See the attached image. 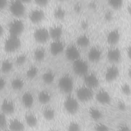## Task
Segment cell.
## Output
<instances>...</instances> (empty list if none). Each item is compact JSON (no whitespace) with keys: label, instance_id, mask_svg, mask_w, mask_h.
Instances as JSON below:
<instances>
[{"label":"cell","instance_id":"cell-1","mask_svg":"<svg viewBox=\"0 0 131 131\" xmlns=\"http://www.w3.org/2000/svg\"><path fill=\"white\" fill-rule=\"evenodd\" d=\"M60 90L66 94L70 93L73 88V80L72 78L69 75H64L61 76L58 83Z\"/></svg>","mask_w":131,"mask_h":131},{"label":"cell","instance_id":"cell-2","mask_svg":"<svg viewBox=\"0 0 131 131\" xmlns=\"http://www.w3.org/2000/svg\"><path fill=\"white\" fill-rule=\"evenodd\" d=\"M20 46V40L18 36L10 35L5 41L4 48L8 52L16 51Z\"/></svg>","mask_w":131,"mask_h":131},{"label":"cell","instance_id":"cell-3","mask_svg":"<svg viewBox=\"0 0 131 131\" xmlns=\"http://www.w3.org/2000/svg\"><path fill=\"white\" fill-rule=\"evenodd\" d=\"M63 105L66 111L72 115L76 114L79 107V105L77 99L71 96L66 97Z\"/></svg>","mask_w":131,"mask_h":131},{"label":"cell","instance_id":"cell-4","mask_svg":"<svg viewBox=\"0 0 131 131\" xmlns=\"http://www.w3.org/2000/svg\"><path fill=\"white\" fill-rule=\"evenodd\" d=\"M76 95L80 101L86 102L92 98L93 92L92 89L84 85L80 86L77 89Z\"/></svg>","mask_w":131,"mask_h":131},{"label":"cell","instance_id":"cell-5","mask_svg":"<svg viewBox=\"0 0 131 131\" xmlns=\"http://www.w3.org/2000/svg\"><path fill=\"white\" fill-rule=\"evenodd\" d=\"M73 70L76 75L85 76L88 74V64L85 61L79 58L73 62Z\"/></svg>","mask_w":131,"mask_h":131},{"label":"cell","instance_id":"cell-6","mask_svg":"<svg viewBox=\"0 0 131 131\" xmlns=\"http://www.w3.org/2000/svg\"><path fill=\"white\" fill-rule=\"evenodd\" d=\"M24 29V25L21 20L15 19L10 22L9 25V31L10 35L18 36Z\"/></svg>","mask_w":131,"mask_h":131},{"label":"cell","instance_id":"cell-7","mask_svg":"<svg viewBox=\"0 0 131 131\" xmlns=\"http://www.w3.org/2000/svg\"><path fill=\"white\" fill-rule=\"evenodd\" d=\"M10 11L15 16L20 17L23 16L25 12V7L21 1H14L10 5Z\"/></svg>","mask_w":131,"mask_h":131},{"label":"cell","instance_id":"cell-8","mask_svg":"<svg viewBox=\"0 0 131 131\" xmlns=\"http://www.w3.org/2000/svg\"><path fill=\"white\" fill-rule=\"evenodd\" d=\"M49 37V31L46 28H38L34 32V37L35 39L40 43L46 42Z\"/></svg>","mask_w":131,"mask_h":131},{"label":"cell","instance_id":"cell-9","mask_svg":"<svg viewBox=\"0 0 131 131\" xmlns=\"http://www.w3.org/2000/svg\"><path fill=\"white\" fill-rule=\"evenodd\" d=\"M80 55V52L78 48L74 45H70L66 49V56L70 60L74 61L79 59Z\"/></svg>","mask_w":131,"mask_h":131},{"label":"cell","instance_id":"cell-10","mask_svg":"<svg viewBox=\"0 0 131 131\" xmlns=\"http://www.w3.org/2000/svg\"><path fill=\"white\" fill-rule=\"evenodd\" d=\"M119 69L115 66L112 65L109 67L105 73V79L107 82H112L115 80L119 75Z\"/></svg>","mask_w":131,"mask_h":131},{"label":"cell","instance_id":"cell-11","mask_svg":"<svg viewBox=\"0 0 131 131\" xmlns=\"http://www.w3.org/2000/svg\"><path fill=\"white\" fill-rule=\"evenodd\" d=\"M107 58L108 61L113 63L119 62L121 58L120 50L116 47L110 49L107 52Z\"/></svg>","mask_w":131,"mask_h":131},{"label":"cell","instance_id":"cell-12","mask_svg":"<svg viewBox=\"0 0 131 131\" xmlns=\"http://www.w3.org/2000/svg\"><path fill=\"white\" fill-rule=\"evenodd\" d=\"M8 127L9 131H24L25 125L20 119L14 118L8 122Z\"/></svg>","mask_w":131,"mask_h":131},{"label":"cell","instance_id":"cell-13","mask_svg":"<svg viewBox=\"0 0 131 131\" xmlns=\"http://www.w3.org/2000/svg\"><path fill=\"white\" fill-rule=\"evenodd\" d=\"M84 82L85 86L92 89L97 88L99 83L98 77L94 73L87 74L86 75H85L84 78Z\"/></svg>","mask_w":131,"mask_h":131},{"label":"cell","instance_id":"cell-14","mask_svg":"<svg viewBox=\"0 0 131 131\" xmlns=\"http://www.w3.org/2000/svg\"><path fill=\"white\" fill-rule=\"evenodd\" d=\"M44 12L40 9H35L32 10L29 15L30 20L34 24L40 22L44 18Z\"/></svg>","mask_w":131,"mask_h":131},{"label":"cell","instance_id":"cell-15","mask_svg":"<svg viewBox=\"0 0 131 131\" xmlns=\"http://www.w3.org/2000/svg\"><path fill=\"white\" fill-rule=\"evenodd\" d=\"M96 99L102 104H109L111 101V97L110 94L104 90H100L96 95Z\"/></svg>","mask_w":131,"mask_h":131},{"label":"cell","instance_id":"cell-16","mask_svg":"<svg viewBox=\"0 0 131 131\" xmlns=\"http://www.w3.org/2000/svg\"><path fill=\"white\" fill-rule=\"evenodd\" d=\"M120 39V33L118 30L114 29L110 31L106 36V40L108 44L114 46L118 43Z\"/></svg>","mask_w":131,"mask_h":131},{"label":"cell","instance_id":"cell-17","mask_svg":"<svg viewBox=\"0 0 131 131\" xmlns=\"http://www.w3.org/2000/svg\"><path fill=\"white\" fill-rule=\"evenodd\" d=\"M64 47V44L61 40H54L50 45L51 53L53 55H57L63 51Z\"/></svg>","mask_w":131,"mask_h":131},{"label":"cell","instance_id":"cell-18","mask_svg":"<svg viewBox=\"0 0 131 131\" xmlns=\"http://www.w3.org/2000/svg\"><path fill=\"white\" fill-rule=\"evenodd\" d=\"M1 110L2 113L6 115L12 114L15 110L14 104L12 101L8 99H5L2 103Z\"/></svg>","mask_w":131,"mask_h":131},{"label":"cell","instance_id":"cell-19","mask_svg":"<svg viewBox=\"0 0 131 131\" xmlns=\"http://www.w3.org/2000/svg\"><path fill=\"white\" fill-rule=\"evenodd\" d=\"M101 55V50L97 47H93L91 48L88 52V58L91 61L96 62L100 59Z\"/></svg>","mask_w":131,"mask_h":131},{"label":"cell","instance_id":"cell-20","mask_svg":"<svg viewBox=\"0 0 131 131\" xmlns=\"http://www.w3.org/2000/svg\"><path fill=\"white\" fill-rule=\"evenodd\" d=\"M34 97L29 92L24 93L22 96L21 101L24 107L27 108H31L34 103Z\"/></svg>","mask_w":131,"mask_h":131},{"label":"cell","instance_id":"cell-21","mask_svg":"<svg viewBox=\"0 0 131 131\" xmlns=\"http://www.w3.org/2000/svg\"><path fill=\"white\" fill-rule=\"evenodd\" d=\"M50 37L54 40H58L62 34V29L61 26H54L49 30Z\"/></svg>","mask_w":131,"mask_h":131},{"label":"cell","instance_id":"cell-22","mask_svg":"<svg viewBox=\"0 0 131 131\" xmlns=\"http://www.w3.org/2000/svg\"><path fill=\"white\" fill-rule=\"evenodd\" d=\"M25 122L27 125L31 127H35L38 122L36 116L32 113H27L25 117Z\"/></svg>","mask_w":131,"mask_h":131},{"label":"cell","instance_id":"cell-23","mask_svg":"<svg viewBox=\"0 0 131 131\" xmlns=\"http://www.w3.org/2000/svg\"><path fill=\"white\" fill-rule=\"evenodd\" d=\"M42 113L44 118L48 121L52 120L55 116V111L51 107H45L42 110Z\"/></svg>","mask_w":131,"mask_h":131},{"label":"cell","instance_id":"cell-24","mask_svg":"<svg viewBox=\"0 0 131 131\" xmlns=\"http://www.w3.org/2000/svg\"><path fill=\"white\" fill-rule=\"evenodd\" d=\"M89 114L90 117L94 121L99 120L102 118V113L97 108L92 107L89 110Z\"/></svg>","mask_w":131,"mask_h":131},{"label":"cell","instance_id":"cell-25","mask_svg":"<svg viewBox=\"0 0 131 131\" xmlns=\"http://www.w3.org/2000/svg\"><path fill=\"white\" fill-rule=\"evenodd\" d=\"M51 94L50 93L45 90L41 91L38 94V99L40 103L42 104H47L51 100Z\"/></svg>","mask_w":131,"mask_h":131},{"label":"cell","instance_id":"cell-26","mask_svg":"<svg viewBox=\"0 0 131 131\" xmlns=\"http://www.w3.org/2000/svg\"><path fill=\"white\" fill-rule=\"evenodd\" d=\"M42 78L45 83L50 84L54 81L55 79V75L52 71H48L43 74Z\"/></svg>","mask_w":131,"mask_h":131},{"label":"cell","instance_id":"cell-27","mask_svg":"<svg viewBox=\"0 0 131 131\" xmlns=\"http://www.w3.org/2000/svg\"><path fill=\"white\" fill-rule=\"evenodd\" d=\"M11 85L13 89L19 90L24 86V82L23 80L20 78H15L12 80Z\"/></svg>","mask_w":131,"mask_h":131},{"label":"cell","instance_id":"cell-28","mask_svg":"<svg viewBox=\"0 0 131 131\" xmlns=\"http://www.w3.org/2000/svg\"><path fill=\"white\" fill-rule=\"evenodd\" d=\"M77 44L80 47H85L90 43V39L85 35H82L79 36L76 40Z\"/></svg>","mask_w":131,"mask_h":131},{"label":"cell","instance_id":"cell-29","mask_svg":"<svg viewBox=\"0 0 131 131\" xmlns=\"http://www.w3.org/2000/svg\"><path fill=\"white\" fill-rule=\"evenodd\" d=\"M45 55V51L42 48H37L34 52V57L35 59L38 61H42L44 59Z\"/></svg>","mask_w":131,"mask_h":131},{"label":"cell","instance_id":"cell-30","mask_svg":"<svg viewBox=\"0 0 131 131\" xmlns=\"http://www.w3.org/2000/svg\"><path fill=\"white\" fill-rule=\"evenodd\" d=\"M12 68V63L8 60H4L1 64V70L4 73L9 72Z\"/></svg>","mask_w":131,"mask_h":131},{"label":"cell","instance_id":"cell-31","mask_svg":"<svg viewBox=\"0 0 131 131\" xmlns=\"http://www.w3.org/2000/svg\"><path fill=\"white\" fill-rule=\"evenodd\" d=\"M108 5L114 9H120L123 5V1L121 0H110L108 1Z\"/></svg>","mask_w":131,"mask_h":131},{"label":"cell","instance_id":"cell-32","mask_svg":"<svg viewBox=\"0 0 131 131\" xmlns=\"http://www.w3.org/2000/svg\"><path fill=\"white\" fill-rule=\"evenodd\" d=\"M38 73V69L35 66H32L30 67L27 71V77L29 79L34 78Z\"/></svg>","mask_w":131,"mask_h":131},{"label":"cell","instance_id":"cell-33","mask_svg":"<svg viewBox=\"0 0 131 131\" xmlns=\"http://www.w3.org/2000/svg\"><path fill=\"white\" fill-rule=\"evenodd\" d=\"M67 131H81V126L77 122L72 121L68 126Z\"/></svg>","mask_w":131,"mask_h":131},{"label":"cell","instance_id":"cell-34","mask_svg":"<svg viewBox=\"0 0 131 131\" xmlns=\"http://www.w3.org/2000/svg\"><path fill=\"white\" fill-rule=\"evenodd\" d=\"M66 14L64 10L61 7H57L54 11V15L57 19H62Z\"/></svg>","mask_w":131,"mask_h":131},{"label":"cell","instance_id":"cell-35","mask_svg":"<svg viewBox=\"0 0 131 131\" xmlns=\"http://www.w3.org/2000/svg\"><path fill=\"white\" fill-rule=\"evenodd\" d=\"M95 131H110L109 127L102 123H97L94 126Z\"/></svg>","mask_w":131,"mask_h":131},{"label":"cell","instance_id":"cell-36","mask_svg":"<svg viewBox=\"0 0 131 131\" xmlns=\"http://www.w3.org/2000/svg\"><path fill=\"white\" fill-rule=\"evenodd\" d=\"M8 123L6 117V115L1 112L0 116V127L2 130H4L7 126H8Z\"/></svg>","mask_w":131,"mask_h":131},{"label":"cell","instance_id":"cell-37","mask_svg":"<svg viewBox=\"0 0 131 131\" xmlns=\"http://www.w3.org/2000/svg\"><path fill=\"white\" fill-rule=\"evenodd\" d=\"M121 91L122 93L126 96H129L131 94V87L127 83H124L122 85Z\"/></svg>","mask_w":131,"mask_h":131},{"label":"cell","instance_id":"cell-38","mask_svg":"<svg viewBox=\"0 0 131 131\" xmlns=\"http://www.w3.org/2000/svg\"><path fill=\"white\" fill-rule=\"evenodd\" d=\"M26 59H27V57L26 55L20 54L16 58L15 62L17 65L20 66L25 62Z\"/></svg>","mask_w":131,"mask_h":131},{"label":"cell","instance_id":"cell-39","mask_svg":"<svg viewBox=\"0 0 131 131\" xmlns=\"http://www.w3.org/2000/svg\"><path fill=\"white\" fill-rule=\"evenodd\" d=\"M118 131H130V129L127 125L122 124L119 126Z\"/></svg>","mask_w":131,"mask_h":131},{"label":"cell","instance_id":"cell-40","mask_svg":"<svg viewBox=\"0 0 131 131\" xmlns=\"http://www.w3.org/2000/svg\"><path fill=\"white\" fill-rule=\"evenodd\" d=\"M35 2L38 6H45L48 4L49 2L47 0H37L35 1Z\"/></svg>","mask_w":131,"mask_h":131},{"label":"cell","instance_id":"cell-41","mask_svg":"<svg viewBox=\"0 0 131 131\" xmlns=\"http://www.w3.org/2000/svg\"><path fill=\"white\" fill-rule=\"evenodd\" d=\"M117 106L118 109L121 111H124L126 109V105L125 103L123 101H119L118 103Z\"/></svg>","mask_w":131,"mask_h":131},{"label":"cell","instance_id":"cell-42","mask_svg":"<svg viewBox=\"0 0 131 131\" xmlns=\"http://www.w3.org/2000/svg\"><path fill=\"white\" fill-rule=\"evenodd\" d=\"M6 80L3 78H1L0 79V90H2L5 87V85H6Z\"/></svg>","mask_w":131,"mask_h":131},{"label":"cell","instance_id":"cell-43","mask_svg":"<svg viewBox=\"0 0 131 131\" xmlns=\"http://www.w3.org/2000/svg\"><path fill=\"white\" fill-rule=\"evenodd\" d=\"M7 5V1L6 0H0V9H3Z\"/></svg>","mask_w":131,"mask_h":131},{"label":"cell","instance_id":"cell-44","mask_svg":"<svg viewBox=\"0 0 131 131\" xmlns=\"http://www.w3.org/2000/svg\"><path fill=\"white\" fill-rule=\"evenodd\" d=\"M127 54L129 59L131 60V45L129 46L127 49Z\"/></svg>","mask_w":131,"mask_h":131},{"label":"cell","instance_id":"cell-45","mask_svg":"<svg viewBox=\"0 0 131 131\" xmlns=\"http://www.w3.org/2000/svg\"><path fill=\"white\" fill-rule=\"evenodd\" d=\"M127 11L128 14L131 15V4H129L127 7Z\"/></svg>","mask_w":131,"mask_h":131},{"label":"cell","instance_id":"cell-46","mask_svg":"<svg viewBox=\"0 0 131 131\" xmlns=\"http://www.w3.org/2000/svg\"><path fill=\"white\" fill-rule=\"evenodd\" d=\"M80 8H81V7H80V6L79 4H77V5L75 6V10L77 12L79 11V10H80Z\"/></svg>","mask_w":131,"mask_h":131},{"label":"cell","instance_id":"cell-47","mask_svg":"<svg viewBox=\"0 0 131 131\" xmlns=\"http://www.w3.org/2000/svg\"><path fill=\"white\" fill-rule=\"evenodd\" d=\"M128 75L130 77V78H131V66L129 68L128 70Z\"/></svg>","mask_w":131,"mask_h":131},{"label":"cell","instance_id":"cell-48","mask_svg":"<svg viewBox=\"0 0 131 131\" xmlns=\"http://www.w3.org/2000/svg\"><path fill=\"white\" fill-rule=\"evenodd\" d=\"M4 32V30H3V28L2 26H1L0 27V35L1 36H2V34Z\"/></svg>","mask_w":131,"mask_h":131},{"label":"cell","instance_id":"cell-49","mask_svg":"<svg viewBox=\"0 0 131 131\" xmlns=\"http://www.w3.org/2000/svg\"><path fill=\"white\" fill-rule=\"evenodd\" d=\"M49 131H59V130L56 128H53V129H51Z\"/></svg>","mask_w":131,"mask_h":131},{"label":"cell","instance_id":"cell-50","mask_svg":"<svg viewBox=\"0 0 131 131\" xmlns=\"http://www.w3.org/2000/svg\"><path fill=\"white\" fill-rule=\"evenodd\" d=\"M4 131H6V130H4Z\"/></svg>","mask_w":131,"mask_h":131}]
</instances>
